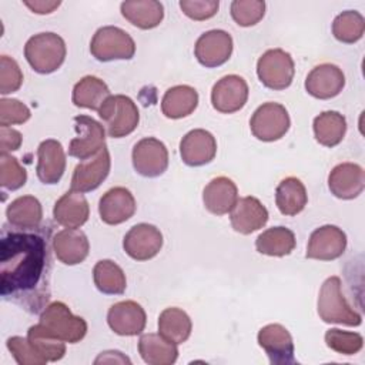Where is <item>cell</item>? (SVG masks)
Segmentation results:
<instances>
[{"mask_svg": "<svg viewBox=\"0 0 365 365\" xmlns=\"http://www.w3.org/2000/svg\"><path fill=\"white\" fill-rule=\"evenodd\" d=\"M48 251L46 240L33 232H6L0 241V294L34 311L46 292L48 274Z\"/></svg>", "mask_w": 365, "mask_h": 365, "instance_id": "1", "label": "cell"}, {"mask_svg": "<svg viewBox=\"0 0 365 365\" xmlns=\"http://www.w3.org/2000/svg\"><path fill=\"white\" fill-rule=\"evenodd\" d=\"M317 308L319 318L327 324L359 327L362 322L361 314L348 304L342 292L341 278L336 275L327 278L321 285Z\"/></svg>", "mask_w": 365, "mask_h": 365, "instance_id": "2", "label": "cell"}, {"mask_svg": "<svg viewBox=\"0 0 365 365\" xmlns=\"http://www.w3.org/2000/svg\"><path fill=\"white\" fill-rule=\"evenodd\" d=\"M64 40L51 31L31 36L24 46V57L38 74H50L61 67L66 60Z\"/></svg>", "mask_w": 365, "mask_h": 365, "instance_id": "3", "label": "cell"}, {"mask_svg": "<svg viewBox=\"0 0 365 365\" xmlns=\"http://www.w3.org/2000/svg\"><path fill=\"white\" fill-rule=\"evenodd\" d=\"M108 137L121 138L131 134L140 121V113L135 103L124 96H110L97 111Z\"/></svg>", "mask_w": 365, "mask_h": 365, "instance_id": "4", "label": "cell"}, {"mask_svg": "<svg viewBox=\"0 0 365 365\" xmlns=\"http://www.w3.org/2000/svg\"><path fill=\"white\" fill-rule=\"evenodd\" d=\"M40 324L51 335L68 344L80 342L87 334L86 319L74 315L61 301H54L43 309L40 314Z\"/></svg>", "mask_w": 365, "mask_h": 365, "instance_id": "5", "label": "cell"}, {"mask_svg": "<svg viewBox=\"0 0 365 365\" xmlns=\"http://www.w3.org/2000/svg\"><path fill=\"white\" fill-rule=\"evenodd\" d=\"M90 53L98 61L130 60L135 54V43L133 37L123 29L115 26L100 27L91 41Z\"/></svg>", "mask_w": 365, "mask_h": 365, "instance_id": "6", "label": "cell"}, {"mask_svg": "<svg viewBox=\"0 0 365 365\" xmlns=\"http://www.w3.org/2000/svg\"><path fill=\"white\" fill-rule=\"evenodd\" d=\"M257 74L267 88L285 90L294 80L295 64L285 50L271 48L258 58Z\"/></svg>", "mask_w": 365, "mask_h": 365, "instance_id": "7", "label": "cell"}, {"mask_svg": "<svg viewBox=\"0 0 365 365\" xmlns=\"http://www.w3.org/2000/svg\"><path fill=\"white\" fill-rule=\"evenodd\" d=\"M289 125L291 120L287 108L282 104L274 101H268L259 106L250 120L252 135L265 143L282 138L289 130Z\"/></svg>", "mask_w": 365, "mask_h": 365, "instance_id": "8", "label": "cell"}, {"mask_svg": "<svg viewBox=\"0 0 365 365\" xmlns=\"http://www.w3.org/2000/svg\"><path fill=\"white\" fill-rule=\"evenodd\" d=\"M73 121L77 135L68 144V155L81 161L97 155L106 147L103 124L88 115H76Z\"/></svg>", "mask_w": 365, "mask_h": 365, "instance_id": "9", "label": "cell"}, {"mask_svg": "<svg viewBox=\"0 0 365 365\" xmlns=\"http://www.w3.org/2000/svg\"><path fill=\"white\" fill-rule=\"evenodd\" d=\"M133 167L143 177L155 178L168 167V150L165 144L154 137H145L135 143L131 153Z\"/></svg>", "mask_w": 365, "mask_h": 365, "instance_id": "10", "label": "cell"}, {"mask_svg": "<svg viewBox=\"0 0 365 365\" xmlns=\"http://www.w3.org/2000/svg\"><path fill=\"white\" fill-rule=\"evenodd\" d=\"M163 247L161 231L147 222L135 224L131 227L123 240L125 254L135 261H147L154 258Z\"/></svg>", "mask_w": 365, "mask_h": 365, "instance_id": "11", "label": "cell"}, {"mask_svg": "<svg viewBox=\"0 0 365 365\" xmlns=\"http://www.w3.org/2000/svg\"><path fill=\"white\" fill-rule=\"evenodd\" d=\"M232 37L224 30H210L202 33L194 46V54L198 63L207 68L220 67L227 63L232 54Z\"/></svg>", "mask_w": 365, "mask_h": 365, "instance_id": "12", "label": "cell"}, {"mask_svg": "<svg viewBox=\"0 0 365 365\" xmlns=\"http://www.w3.org/2000/svg\"><path fill=\"white\" fill-rule=\"evenodd\" d=\"M346 248V234L336 225H322L312 231L308 240L305 257L318 261L339 258Z\"/></svg>", "mask_w": 365, "mask_h": 365, "instance_id": "13", "label": "cell"}, {"mask_svg": "<svg viewBox=\"0 0 365 365\" xmlns=\"http://www.w3.org/2000/svg\"><path fill=\"white\" fill-rule=\"evenodd\" d=\"M248 93V84L241 76L228 74L212 86L211 104L222 114H232L245 106Z\"/></svg>", "mask_w": 365, "mask_h": 365, "instance_id": "14", "label": "cell"}, {"mask_svg": "<svg viewBox=\"0 0 365 365\" xmlns=\"http://www.w3.org/2000/svg\"><path fill=\"white\" fill-rule=\"evenodd\" d=\"M258 345L265 351L272 365L294 364V341L281 324H268L258 331Z\"/></svg>", "mask_w": 365, "mask_h": 365, "instance_id": "15", "label": "cell"}, {"mask_svg": "<svg viewBox=\"0 0 365 365\" xmlns=\"http://www.w3.org/2000/svg\"><path fill=\"white\" fill-rule=\"evenodd\" d=\"M107 324L117 335L134 336L144 331L147 315L144 308L131 299L115 302L107 312Z\"/></svg>", "mask_w": 365, "mask_h": 365, "instance_id": "16", "label": "cell"}, {"mask_svg": "<svg viewBox=\"0 0 365 365\" xmlns=\"http://www.w3.org/2000/svg\"><path fill=\"white\" fill-rule=\"evenodd\" d=\"M111 167V157L104 147L97 155L81 161L76 165L71 177V188L78 192H88L101 185L107 178Z\"/></svg>", "mask_w": 365, "mask_h": 365, "instance_id": "17", "label": "cell"}, {"mask_svg": "<svg viewBox=\"0 0 365 365\" xmlns=\"http://www.w3.org/2000/svg\"><path fill=\"white\" fill-rule=\"evenodd\" d=\"M135 210V198L125 187L110 188L98 201L100 218L108 225H118L125 222L134 215Z\"/></svg>", "mask_w": 365, "mask_h": 365, "instance_id": "18", "label": "cell"}, {"mask_svg": "<svg viewBox=\"0 0 365 365\" xmlns=\"http://www.w3.org/2000/svg\"><path fill=\"white\" fill-rule=\"evenodd\" d=\"M345 86V76L342 70L331 63L315 66L305 78V90L309 96L328 100L336 97Z\"/></svg>", "mask_w": 365, "mask_h": 365, "instance_id": "19", "label": "cell"}, {"mask_svg": "<svg viewBox=\"0 0 365 365\" xmlns=\"http://www.w3.org/2000/svg\"><path fill=\"white\" fill-rule=\"evenodd\" d=\"M217 154L215 137L202 128L188 131L180 141V155L184 164L201 167L214 160Z\"/></svg>", "mask_w": 365, "mask_h": 365, "instance_id": "20", "label": "cell"}, {"mask_svg": "<svg viewBox=\"0 0 365 365\" xmlns=\"http://www.w3.org/2000/svg\"><path fill=\"white\" fill-rule=\"evenodd\" d=\"M331 194L341 200H354L365 188V171L359 164L341 163L328 175Z\"/></svg>", "mask_w": 365, "mask_h": 365, "instance_id": "21", "label": "cell"}, {"mask_svg": "<svg viewBox=\"0 0 365 365\" xmlns=\"http://www.w3.org/2000/svg\"><path fill=\"white\" fill-rule=\"evenodd\" d=\"M66 171V153L60 141L47 138L37 148V178L43 184H57Z\"/></svg>", "mask_w": 365, "mask_h": 365, "instance_id": "22", "label": "cell"}, {"mask_svg": "<svg viewBox=\"0 0 365 365\" xmlns=\"http://www.w3.org/2000/svg\"><path fill=\"white\" fill-rule=\"evenodd\" d=\"M234 231L248 235L262 228L268 221V210L255 197L240 198L230 212Z\"/></svg>", "mask_w": 365, "mask_h": 365, "instance_id": "23", "label": "cell"}, {"mask_svg": "<svg viewBox=\"0 0 365 365\" xmlns=\"http://www.w3.org/2000/svg\"><path fill=\"white\" fill-rule=\"evenodd\" d=\"M53 251L64 265H77L87 258L90 244L81 230L64 228L53 237Z\"/></svg>", "mask_w": 365, "mask_h": 365, "instance_id": "24", "label": "cell"}, {"mask_svg": "<svg viewBox=\"0 0 365 365\" xmlns=\"http://www.w3.org/2000/svg\"><path fill=\"white\" fill-rule=\"evenodd\" d=\"M238 201V188L235 182L224 175L212 178L202 191L204 207L214 215L231 212Z\"/></svg>", "mask_w": 365, "mask_h": 365, "instance_id": "25", "label": "cell"}, {"mask_svg": "<svg viewBox=\"0 0 365 365\" xmlns=\"http://www.w3.org/2000/svg\"><path fill=\"white\" fill-rule=\"evenodd\" d=\"M90 215L88 201L78 191H67L54 204L53 217L57 224L66 228H80Z\"/></svg>", "mask_w": 365, "mask_h": 365, "instance_id": "26", "label": "cell"}, {"mask_svg": "<svg viewBox=\"0 0 365 365\" xmlns=\"http://www.w3.org/2000/svg\"><path fill=\"white\" fill-rule=\"evenodd\" d=\"M123 17L141 30L157 27L164 19V7L157 0H128L120 6Z\"/></svg>", "mask_w": 365, "mask_h": 365, "instance_id": "27", "label": "cell"}, {"mask_svg": "<svg viewBox=\"0 0 365 365\" xmlns=\"http://www.w3.org/2000/svg\"><path fill=\"white\" fill-rule=\"evenodd\" d=\"M6 217L9 224L20 231L34 230L41 224L43 208L36 197L21 195L9 204Z\"/></svg>", "mask_w": 365, "mask_h": 365, "instance_id": "28", "label": "cell"}, {"mask_svg": "<svg viewBox=\"0 0 365 365\" xmlns=\"http://www.w3.org/2000/svg\"><path fill=\"white\" fill-rule=\"evenodd\" d=\"M138 352L148 365H171L178 358L177 344L153 332L140 336Z\"/></svg>", "mask_w": 365, "mask_h": 365, "instance_id": "29", "label": "cell"}, {"mask_svg": "<svg viewBox=\"0 0 365 365\" xmlns=\"http://www.w3.org/2000/svg\"><path fill=\"white\" fill-rule=\"evenodd\" d=\"M198 106V93L191 86H174L168 88L161 100V111L167 118H182L190 115Z\"/></svg>", "mask_w": 365, "mask_h": 365, "instance_id": "30", "label": "cell"}, {"mask_svg": "<svg viewBox=\"0 0 365 365\" xmlns=\"http://www.w3.org/2000/svg\"><path fill=\"white\" fill-rule=\"evenodd\" d=\"M308 202L304 182L297 177H287L275 188V204L282 215L299 214Z\"/></svg>", "mask_w": 365, "mask_h": 365, "instance_id": "31", "label": "cell"}, {"mask_svg": "<svg viewBox=\"0 0 365 365\" xmlns=\"http://www.w3.org/2000/svg\"><path fill=\"white\" fill-rule=\"evenodd\" d=\"M110 96V88L101 78L86 76L73 87L71 100L76 107L98 111Z\"/></svg>", "mask_w": 365, "mask_h": 365, "instance_id": "32", "label": "cell"}, {"mask_svg": "<svg viewBox=\"0 0 365 365\" xmlns=\"http://www.w3.org/2000/svg\"><path fill=\"white\" fill-rule=\"evenodd\" d=\"M295 245V234L282 225L262 231L255 240L257 251L269 257H285L294 251Z\"/></svg>", "mask_w": 365, "mask_h": 365, "instance_id": "33", "label": "cell"}, {"mask_svg": "<svg viewBox=\"0 0 365 365\" xmlns=\"http://www.w3.org/2000/svg\"><path fill=\"white\" fill-rule=\"evenodd\" d=\"M192 331V322L185 311L177 307L165 308L158 317V334L174 344L185 342Z\"/></svg>", "mask_w": 365, "mask_h": 365, "instance_id": "34", "label": "cell"}, {"mask_svg": "<svg viewBox=\"0 0 365 365\" xmlns=\"http://www.w3.org/2000/svg\"><path fill=\"white\" fill-rule=\"evenodd\" d=\"M315 140L324 147L338 145L346 133V120L338 111H324L314 118Z\"/></svg>", "mask_w": 365, "mask_h": 365, "instance_id": "35", "label": "cell"}, {"mask_svg": "<svg viewBox=\"0 0 365 365\" xmlns=\"http://www.w3.org/2000/svg\"><path fill=\"white\" fill-rule=\"evenodd\" d=\"M93 279L97 289L107 295H121L127 279L123 268L111 259H100L93 268Z\"/></svg>", "mask_w": 365, "mask_h": 365, "instance_id": "36", "label": "cell"}, {"mask_svg": "<svg viewBox=\"0 0 365 365\" xmlns=\"http://www.w3.org/2000/svg\"><path fill=\"white\" fill-rule=\"evenodd\" d=\"M27 341L47 362L60 361L66 354L64 342L51 335L40 322L29 328Z\"/></svg>", "mask_w": 365, "mask_h": 365, "instance_id": "37", "label": "cell"}, {"mask_svg": "<svg viewBox=\"0 0 365 365\" xmlns=\"http://www.w3.org/2000/svg\"><path fill=\"white\" fill-rule=\"evenodd\" d=\"M365 33V19L359 11L345 10L332 21L334 37L345 44L356 43Z\"/></svg>", "mask_w": 365, "mask_h": 365, "instance_id": "38", "label": "cell"}, {"mask_svg": "<svg viewBox=\"0 0 365 365\" xmlns=\"http://www.w3.org/2000/svg\"><path fill=\"white\" fill-rule=\"evenodd\" d=\"M325 344L328 348L341 355H355L364 346V338L358 332L331 328L325 332Z\"/></svg>", "mask_w": 365, "mask_h": 365, "instance_id": "39", "label": "cell"}, {"mask_svg": "<svg viewBox=\"0 0 365 365\" xmlns=\"http://www.w3.org/2000/svg\"><path fill=\"white\" fill-rule=\"evenodd\" d=\"M231 17L241 27H251L259 23L265 14L262 0H234L231 3Z\"/></svg>", "mask_w": 365, "mask_h": 365, "instance_id": "40", "label": "cell"}, {"mask_svg": "<svg viewBox=\"0 0 365 365\" xmlns=\"http://www.w3.org/2000/svg\"><path fill=\"white\" fill-rule=\"evenodd\" d=\"M27 181V173L19 160L10 154L0 155V185L9 191L21 188Z\"/></svg>", "mask_w": 365, "mask_h": 365, "instance_id": "41", "label": "cell"}, {"mask_svg": "<svg viewBox=\"0 0 365 365\" xmlns=\"http://www.w3.org/2000/svg\"><path fill=\"white\" fill-rule=\"evenodd\" d=\"M7 349L19 365H44L47 361L30 345L27 338L10 336L6 342Z\"/></svg>", "mask_w": 365, "mask_h": 365, "instance_id": "42", "label": "cell"}, {"mask_svg": "<svg viewBox=\"0 0 365 365\" xmlns=\"http://www.w3.org/2000/svg\"><path fill=\"white\" fill-rule=\"evenodd\" d=\"M23 83V73L17 61L6 54L0 57V93L3 96L17 91Z\"/></svg>", "mask_w": 365, "mask_h": 365, "instance_id": "43", "label": "cell"}, {"mask_svg": "<svg viewBox=\"0 0 365 365\" xmlns=\"http://www.w3.org/2000/svg\"><path fill=\"white\" fill-rule=\"evenodd\" d=\"M31 117L30 108L16 98L0 100V127L23 124Z\"/></svg>", "mask_w": 365, "mask_h": 365, "instance_id": "44", "label": "cell"}, {"mask_svg": "<svg viewBox=\"0 0 365 365\" xmlns=\"http://www.w3.org/2000/svg\"><path fill=\"white\" fill-rule=\"evenodd\" d=\"M180 7L187 17L195 21H202L217 14L220 1L218 0H181Z\"/></svg>", "mask_w": 365, "mask_h": 365, "instance_id": "45", "label": "cell"}, {"mask_svg": "<svg viewBox=\"0 0 365 365\" xmlns=\"http://www.w3.org/2000/svg\"><path fill=\"white\" fill-rule=\"evenodd\" d=\"M23 137L20 131L11 127H0V150L1 154H7L9 151H16L20 148Z\"/></svg>", "mask_w": 365, "mask_h": 365, "instance_id": "46", "label": "cell"}, {"mask_svg": "<svg viewBox=\"0 0 365 365\" xmlns=\"http://www.w3.org/2000/svg\"><path fill=\"white\" fill-rule=\"evenodd\" d=\"M24 4L37 14H48L51 11H54L58 6L60 1H44V0H34V1H24Z\"/></svg>", "mask_w": 365, "mask_h": 365, "instance_id": "47", "label": "cell"}]
</instances>
